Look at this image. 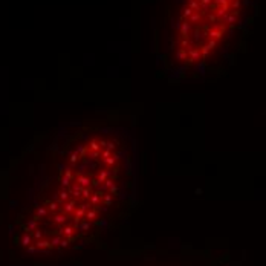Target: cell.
<instances>
[{"label": "cell", "mask_w": 266, "mask_h": 266, "mask_svg": "<svg viewBox=\"0 0 266 266\" xmlns=\"http://www.w3.org/2000/svg\"><path fill=\"white\" fill-rule=\"evenodd\" d=\"M245 0H184L171 29L173 60L190 70L217 57L234 35Z\"/></svg>", "instance_id": "cell-1"}]
</instances>
